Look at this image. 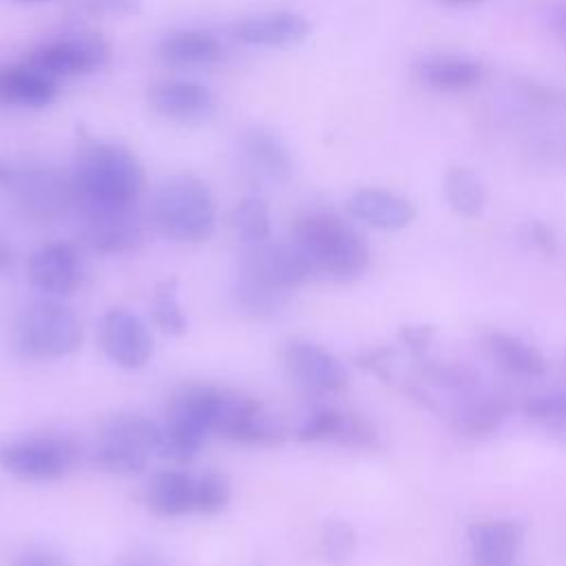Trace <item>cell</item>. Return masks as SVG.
Masks as SVG:
<instances>
[{
  "instance_id": "cb8c5ba5",
  "label": "cell",
  "mask_w": 566,
  "mask_h": 566,
  "mask_svg": "<svg viewBox=\"0 0 566 566\" xmlns=\"http://www.w3.org/2000/svg\"><path fill=\"white\" fill-rule=\"evenodd\" d=\"M197 475L179 469H164L150 475L144 489V502L157 517H179L195 511Z\"/></svg>"
},
{
  "instance_id": "4dcf8cb0",
  "label": "cell",
  "mask_w": 566,
  "mask_h": 566,
  "mask_svg": "<svg viewBox=\"0 0 566 566\" xmlns=\"http://www.w3.org/2000/svg\"><path fill=\"white\" fill-rule=\"evenodd\" d=\"M177 285L179 281L175 276L164 279L161 283H157L155 292H153V321L155 325L168 334V336H181L186 332V314L181 310L179 296H177Z\"/></svg>"
},
{
  "instance_id": "7c38bea8",
  "label": "cell",
  "mask_w": 566,
  "mask_h": 566,
  "mask_svg": "<svg viewBox=\"0 0 566 566\" xmlns=\"http://www.w3.org/2000/svg\"><path fill=\"white\" fill-rule=\"evenodd\" d=\"M239 274L283 292H292L294 287L314 279L307 259L301 254V250L292 241L290 243L263 241L256 245H245Z\"/></svg>"
},
{
  "instance_id": "277c9868",
  "label": "cell",
  "mask_w": 566,
  "mask_h": 566,
  "mask_svg": "<svg viewBox=\"0 0 566 566\" xmlns=\"http://www.w3.org/2000/svg\"><path fill=\"white\" fill-rule=\"evenodd\" d=\"M219 391L210 385H188L172 396L166 420L159 422V458L186 464L197 455L203 440L212 433Z\"/></svg>"
},
{
  "instance_id": "836d02e7",
  "label": "cell",
  "mask_w": 566,
  "mask_h": 566,
  "mask_svg": "<svg viewBox=\"0 0 566 566\" xmlns=\"http://www.w3.org/2000/svg\"><path fill=\"white\" fill-rule=\"evenodd\" d=\"M230 502V482L223 473L210 469L197 475V495H195V513L214 515L221 513Z\"/></svg>"
},
{
  "instance_id": "7402d4cb",
  "label": "cell",
  "mask_w": 566,
  "mask_h": 566,
  "mask_svg": "<svg viewBox=\"0 0 566 566\" xmlns=\"http://www.w3.org/2000/svg\"><path fill=\"white\" fill-rule=\"evenodd\" d=\"M467 533L475 566H513L524 542V526L515 520L475 522Z\"/></svg>"
},
{
  "instance_id": "74e56055",
  "label": "cell",
  "mask_w": 566,
  "mask_h": 566,
  "mask_svg": "<svg viewBox=\"0 0 566 566\" xmlns=\"http://www.w3.org/2000/svg\"><path fill=\"white\" fill-rule=\"evenodd\" d=\"M11 566H69V562L51 548L29 546L11 559Z\"/></svg>"
},
{
  "instance_id": "ba28073f",
  "label": "cell",
  "mask_w": 566,
  "mask_h": 566,
  "mask_svg": "<svg viewBox=\"0 0 566 566\" xmlns=\"http://www.w3.org/2000/svg\"><path fill=\"white\" fill-rule=\"evenodd\" d=\"M212 433L243 444L274 447L287 438L285 424L252 396L221 389Z\"/></svg>"
},
{
  "instance_id": "bcb514c9",
  "label": "cell",
  "mask_w": 566,
  "mask_h": 566,
  "mask_svg": "<svg viewBox=\"0 0 566 566\" xmlns=\"http://www.w3.org/2000/svg\"><path fill=\"white\" fill-rule=\"evenodd\" d=\"M564 24H566V15H564Z\"/></svg>"
},
{
  "instance_id": "8fae6325",
  "label": "cell",
  "mask_w": 566,
  "mask_h": 566,
  "mask_svg": "<svg viewBox=\"0 0 566 566\" xmlns=\"http://www.w3.org/2000/svg\"><path fill=\"white\" fill-rule=\"evenodd\" d=\"M146 102L155 115L179 126H201L217 115L214 93L206 84L186 77L155 82L146 93Z\"/></svg>"
},
{
  "instance_id": "d6986e66",
  "label": "cell",
  "mask_w": 566,
  "mask_h": 566,
  "mask_svg": "<svg viewBox=\"0 0 566 566\" xmlns=\"http://www.w3.org/2000/svg\"><path fill=\"white\" fill-rule=\"evenodd\" d=\"M296 440L301 442H336L352 449H376L378 447V433L376 429L352 416L343 413L329 407L314 409L305 416V420L296 429Z\"/></svg>"
},
{
  "instance_id": "60d3db41",
  "label": "cell",
  "mask_w": 566,
  "mask_h": 566,
  "mask_svg": "<svg viewBox=\"0 0 566 566\" xmlns=\"http://www.w3.org/2000/svg\"><path fill=\"white\" fill-rule=\"evenodd\" d=\"M113 566H166L159 557L148 555V553H130L122 559H117Z\"/></svg>"
},
{
  "instance_id": "7a4b0ae2",
  "label": "cell",
  "mask_w": 566,
  "mask_h": 566,
  "mask_svg": "<svg viewBox=\"0 0 566 566\" xmlns=\"http://www.w3.org/2000/svg\"><path fill=\"white\" fill-rule=\"evenodd\" d=\"M292 243L307 259L312 274L347 283L369 268V250L363 237L338 214L307 212L296 219Z\"/></svg>"
},
{
  "instance_id": "f1b7e54d",
  "label": "cell",
  "mask_w": 566,
  "mask_h": 566,
  "mask_svg": "<svg viewBox=\"0 0 566 566\" xmlns=\"http://www.w3.org/2000/svg\"><path fill=\"white\" fill-rule=\"evenodd\" d=\"M234 305L239 312L252 316V318H272L279 314L287 301V292L263 285L259 281H252L248 276L239 274V281L232 290Z\"/></svg>"
},
{
  "instance_id": "d590c367",
  "label": "cell",
  "mask_w": 566,
  "mask_h": 566,
  "mask_svg": "<svg viewBox=\"0 0 566 566\" xmlns=\"http://www.w3.org/2000/svg\"><path fill=\"white\" fill-rule=\"evenodd\" d=\"M427 374L440 387L455 389V391H464L475 385V376L462 365H433V367H429Z\"/></svg>"
},
{
  "instance_id": "d4e9b609",
  "label": "cell",
  "mask_w": 566,
  "mask_h": 566,
  "mask_svg": "<svg viewBox=\"0 0 566 566\" xmlns=\"http://www.w3.org/2000/svg\"><path fill=\"white\" fill-rule=\"evenodd\" d=\"M484 71L482 64L469 57H453V55H438L427 57L418 64V77L438 91H462L475 86L482 80Z\"/></svg>"
},
{
  "instance_id": "ee69618b",
  "label": "cell",
  "mask_w": 566,
  "mask_h": 566,
  "mask_svg": "<svg viewBox=\"0 0 566 566\" xmlns=\"http://www.w3.org/2000/svg\"><path fill=\"white\" fill-rule=\"evenodd\" d=\"M444 4H473V2H480V0H440Z\"/></svg>"
},
{
  "instance_id": "3957f363",
  "label": "cell",
  "mask_w": 566,
  "mask_h": 566,
  "mask_svg": "<svg viewBox=\"0 0 566 566\" xmlns=\"http://www.w3.org/2000/svg\"><path fill=\"white\" fill-rule=\"evenodd\" d=\"M153 228L175 243H203L217 230V206L210 188L192 172L170 175L150 203Z\"/></svg>"
},
{
  "instance_id": "f35d334b",
  "label": "cell",
  "mask_w": 566,
  "mask_h": 566,
  "mask_svg": "<svg viewBox=\"0 0 566 566\" xmlns=\"http://www.w3.org/2000/svg\"><path fill=\"white\" fill-rule=\"evenodd\" d=\"M436 336L433 325H405L398 332V338L411 354H424Z\"/></svg>"
},
{
  "instance_id": "6da1fadb",
  "label": "cell",
  "mask_w": 566,
  "mask_h": 566,
  "mask_svg": "<svg viewBox=\"0 0 566 566\" xmlns=\"http://www.w3.org/2000/svg\"><path fill=\"white\" fill-rule=\"evenodd\" d=\"M75 212L135 208L144 190V166L119 142H86L69 172Z\"/></svg>"
},
{
  "instance_id": "ab89813d",
  "label": "cell",
  "mask_w": 566,
  "mask_h": 566,
  "mask_svg": "<svg viewBox=\"0 0 566 566\" xmlns=\"http://www.w3.org/2000/svg\"><path fill=\"white\" fill-rule=\"evenodd\" d=\"M531 241H533L539 250H544V252H548V254L555 252V237H553L551 228H546V226H542V223L531 226Z\"/></svg>"
},
{
  "instance_id": "d6a6232c",
  "label": "cell",
  "mask_w": 566,
  "mask_h": 566,
  "mask_svg": "<svg viewBox=\"0 0 566 566\" xmlns=\"http://www.w3.org/2000/svg\"><path fill=\"white\" fill-rule=\"evenodd\" d=\"M318 542L323 557L334 566H343L354 557L356 533L345 520H327L321 528Z\"/></svg>"
},
{
  "instance_id": "603a6c76",
  "label": "cell",
  "mask_w": 566,
  "mask_h": 566,
  "mask_svg": "<svg viewBox=\"0 0 566 566\" xmlns=\"http://www.w3.org/2000/svg\"><path fill=\"white\" fill-rule=\"evenodd\" d=\"M347 212L354 219L380 230L407 228L416 217V208L411 201L385 188L356 190L347 199Z\"/></svg>"
},
{
  "instance_id": "e575fe53",
  "label": "cell",
  "mask_w": 566,
  "mask_h": 566,
  "mask_svg": "<svg viewBox=\"0 0 566 566\" xmlns=\"http://www.w3.org/2000/svg\"><path fill=\"white\" fill-rule=\"evenodd\" d=\"M524 411L533 420L555 424V427H566V389L533 396L524 405Z\"/></svg>"
},
{
  "instance_id": "4316f807",
  "label": "cell",
  "mask_w": 566,
  "mask_h": 566,
  "mask_svg": "<svg viewBox=\"0 0 566 566\" xmlns=\"http://www.w3.org/2000/svg\"><path fill=\"white\" fill-rule=\"evenodd\" d=\"M230 228L243 245H256L270 239V206L259 195L243 197L230 212Z\"/></svg>"
},
{
  "instance_id": "9a60e30c",
  "label": "cell",
  "mask_w": 566,
  "mask_h": 566,
  "mask_svg": "<svg viewBox=\"0 0 566 566\" xmlns=\"http://www.w3.org/2000/svg\"><path fill=\"white\" fill-rule=\"evenodd\" d=\"M146 226L135 208L80 212V237L99 254H126L144 243Z\"/></svg>"
},
{
  "instance_id": "ac0fdd59",
  "label": "cell",
  "mask_w": 566,
  "mask_h": 566,
  "mask_svg": "<svg viewBox=\"0 0 566 566\" xmlns=\"http://www.w3.org/2000/svg\"><path fill=\"white\" fill-rule=\"evenodd\" d=\"M241 157L248 172L263 184H283L294 170V159L287 144L276 130L263 124H254L243 130Z\"/></svg>"
},
{
  "instance_id": "b9f144b4",
  "label": "cell",
  "mask_w": 566,
  "mask_h": 566,
  "mask_svg": "<svg viewBox=\"0 0 566 566\" xmlns=\"http://www.w3.org/2000/svg\"><path fill=\"white\" fill-rule=\"evenodd\" d=\"M11 265V248L7 245V241L0 237V272L7 270Z\"/></svg>"
},
{
  "instance_id": "44dd1931",
  "label": "cell",
  "mask_w": 566,
  "mask_h": 566,
  "mask_svg": "<svg viewBox=\"0 0 566 566\" xmlns=\"http://www.w3.org/2000/svg\"><path fill=\"white\" fill-rule=\"evenodd\" d=\"M223 55L221 40L206 29H177L157 42V57L170 69H206Z\"/></svg>"
},
{
  "instance_id": "5bb4252c",
  "label": "cell",
  "mask_w": 566,
  "mask_h": 566,
  "mask_svg": "<svg viewBox=\"0 0 566 566\" xmlns=\"http://www.w3.org/2000/svg\"><path fill=\"white\" fill-rule=\"evenodd\" d=\"M99 343L106 356L122 369H142L153 356V332L142 316L126 307H113L99 325Z\"/></svg>"
},
{
  "instance_id": "8992f818",
  "label": "cell",
  "mask_w": 566,
  "mask_h": 566,
  "mask_svg": "<svg viewBox=\"0 0 566 566\" xmlns=\"http://www.w3.org/2000/svg\"><path fill=\"white\" fill-rule=\"evenodd\" d=\"M159 422L137 413L111 416L97 436L95 462L115 475H139L157 455Z\"/></svg>"
},
{
  "instance_id": "f6af8a7d",
  "label": "cell",
  "mask_w": 566,
  "mask_h": 566,
  "mask_svg": "<svg viewBox=\"0 0 566 566\" xmlns=\"http://www.w3.org/2000/svg\"><path fill=\"white\" fill-rule=\"evenodd\" d=\"M22 2H42V0H22Z\"/></svg>"
},
{
  "instance_id": "2e32d148",
  "label": "cell",
  "mask_w": 566,
  "mask_h": 566,
  "mask_svg": "<svg viewBox=\"0 0 566 566\" xmlns=\"http://www.w3.org/2000/svg\"><path fill=\"white\" fill-rule=\"evenodd\" d=\"M84 276L80 250L66 241H53L38 248L27 261L29 283L51 298L71 296Z\"/></svg>"
},
{
  "instance_id": "9c48e42d",
  "label": "cell",
  "mask_w": 566,
  "mask_h": 566,
  "mask_svg": "<svg viewBox=\"0 0 566 566\" xmlns=\"http://www.w3.org/2000/svg\"><path fill=\"white\" fill-rule=\"evenodd\" d=\"M75 462V444L57 436H33L0 447V467L20 480H57Z\"/></svg>"
},
{
  "instance_id": "7bdbcfd3",
  "label": "cell",
  "mask_w": 566,
  "mask_h": 566,
  "mask_svg": "<svg viewBox=\"0 0 566 566\" xmlns=\"http://www.w3.org/2000/svg\"><path fill=\"white\" fill-rule=\"evenodd\" d=\"M9 172H11V166H4V164L0 161V186H4V184H7Z\"/></svg>"
},
{
  "instance_id": "4fadbf2b",
  "label": "cell",
  "mask_w": 566,
  "mask_h": 566,
  "mask_svg": "<svg viewBox=\"0 0 566 566\" xmlns=\"http://www.w3.org/2000/svg\"><path fill=\"white\" fill-rule=\"evenodd\" d=\"M281 360L290 378L307 391L336 394L349 382L345 365L329 349L312 340H287L281 349Z\"/></svg>"
},
{
  "instance_id": "83f0119b",
  "label": "cell",
  "mask_w": 566,
  "mask_h": 566,
  "mask_svg": "<svg viewBox=\"0 0 566 566\" xmlns=\"http://www.w3.org/2000/svg\"><path fill=\"white\" fill-rule=\"evenodd\" d=\"M444 195L449 206L462 217H478L486 203V190L480 177L464 166H453L447 170Z\"/></svg>"
},
{
  "instance_id": "f546056e",
  "label": "cell",
  "mask_w": 566,
  "mask_h": 566,
  "mask_svg": "<svg viewBox=\"0 0 566 566\" xmlns=\"http://www.w3.org/2000/svg\"><path fill=\"white\" fill-rule=\"evenodd\" d=\"M509 405L502 398L493 396H478L467 400L458 411L460 429H464L471 436H484L500 427V422L506 418Z\"/></svg>"
},
{
  "instance_id": "7dc6e473",
  "label": "cell",
  "mask_w": 566,
  "mask_h": 566,
  "mask_svg": "<svg viewBox=\"0 0 566 566\" xmlns=\"http://www.w3.org/2000/svg\"><path fill=\"white\" fill-rule=\"evenodd\" d=\"M513 566H515V564H513Z\"/></svg>"
},
{
  "instance_id": "5b68a950",
  "label": "cell",
  "mask_w": 566,
  "mask_h": 566,
  "mask_svg": "<svg viewBox=\"0 0 566 566\" xmlns=\"http://www.w3.org/2000/svg\"><path fill=\"white\" fill-rule=\"evenodd\" d=\"M82 345V325L60 298H40L24 307L15 325V349L24 358L53 360L71 356Z\"/></svg>"
},
{
  "instance_id": "8d00e7d4",
  "label": "cell",
  "mask_w": 566,
  "mask_h": 566,
  "mask_svg": "<svg viewBox=\"0 0 566 566\" xmlns=\"http://www.w3.org/2000/svg\"><path fill=\"white\" fill-rule=\"evenodd\" d=\"M391 358L394 352L389 347H376L369 352H363L360 356H356V365L371 371L374 376L389 380L391 378Z\"/></svg>"
},
{
  "instance_id": "1f68e13d",
  "label": "cell",
  "mask_w": 566,
  "mask_h": 566,
  "mask_svg": "<svg viewBox=\"0 0 566 566\" xmlns=\"http://www.w3.org/2000/svg\"><path fill=\"white\" fill-rule=\"evenodd\" d=\"M142 0H69L64 15L69 20L130 18L142 13Z\"/></svg>"
},
{
  "instance_id": "30bf717a",
  "label": "cell",
  "mask_w": 566,
  "mask_h": 566,
  "mask_svg": "<svg viewBox=\"0 0 566 566\" xmlns=\"http://www.w3.org/2000/svg\"><path fill=\"white\" fill-rule=\"evenodd\" d=\"M4 188L18 206L35 219L49 221L75 210L69 175H60L46 166L11 168Z\"/></svg>"
},
{
  "instance_id": "484cf974",
  "label": "cell",
  "mask_w": 566,
  "mask_h": 566,
  "mask_svg": "<svg viewBox=\"0 0 566 566\" xmlns=\"http://www.w3.org/2000/svg\"><path fill=\"white\" fill-rule=\"evenodd\" d=\"M491 356L504 367L509 374L537 378L546 371L544 356L528 343H524L517 336H511L506 332H491L486 338Z\"/></svg>"
},
{
  "instance_id": "ffe728a7",
  "label": "cell",
  "mask_w": 566,
  "mask_h": 566,
  "mask_svg": "<svg viewBox=\"0 0 566 566\" xmlns=\"http://www.w3.org/2000/svg\"><path fill=\"white\" fill-rule=\"evenodd\" d=\"M60 95V82L29 62L0 66V104L11 108L38 111L53 104Z\"/></svg>"
},
{
  "instance_id": "52a82bcc",
  "label": "cell",
  "mask_w": 566,
  "mask_h": 566,
  "mask_svg": "<svg viewBox=\"0 0 566 566\" xmlns=\"http://www.w3.org/2000/svg\"><path fill=\"white\" fill-rule=\"evenodd\" d=\"M111 57L113 49L102 33L75 31L38 44L27 53L24 62L60 82L62 77L97 73L111 64Z\"/></svg>"
},
{
  "instance_id": "e0dca14e",
  "label": "cell",
  "mask_w": 566,
  "mask_h": 566,
  "mask_svg": "<svg viewBox=\"0 0 566 566\" xmlns=\"http://www.w3.org/2000/svg\"><path fill=\"white\" fill-rule=\"evenodd\" d=\"M312 24L296 11H268L239 20L232 27V38L245 46L259 49H290L305 42Z\"/></svg>"
}]
</instances>
